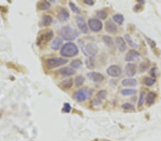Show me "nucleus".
<instances>
[{"mask_svg": "<svg viewBox=\"0 0 161 141\" xmlns=\"http://www.w3.org/2000/svg\"><path fill=\"white\" fill-rule=\"evenodd\" d=\"M79 53V49L78 46L72 42H68L64 44L60 50V54L62 56L67 58H72L78 55Z\"/></svg>", "mask_w": 161, "mask_h": 141, "instance_id": "nucleus-1", "label": "nucleus"}, {"mask_svg": "<svg viewBox=\"0 0 161 141\" xmlns=\"http://www.w3.org/2000/svg\"><path fill=\"white\" fill-rule=\"evenodd\" d=\"M60 34L64 40L73 41L79 37V32L76 29L70 27L65 26L60 30Z\"/></svg>", "mask_w": 161, "mask_h": 141, "instance_id": "nucleus-2", "label": "nucleus"}, {"mask_svg": "<svg viewBox=\"0 0 161 141\" xmlns=\"http://www.w3.org/2000/svg\"><path fill=\"white\" fill-rule=\"evenodd\" d=\"M82 50L86 56L89 58H93L98 52V47L93 42L88 43L85 45L82 46Z\"/></svg>", "mask_w": 161, "mask_h": 141, "instance_id": "nucleus-3", "label": "nucleus"}, {"mask_svg": "<svg viewBox=\"0 0 161 141\" xmlns=\"http://www.w3.org/2000/svg\"><path fill=\"white\" fill-rule=\"evenodd\" d=\"M67 62H68V61L67 59H65L51 58L47 59V61H46V64H47V66L49 68L52 69V68H55L57 67L66 64V63H67Z\"/></svg>", "mask_w": 161, "mask_h": 141, "instance_id": "nucleus-4", "label": "nucleus"}, {"mask_svg": "<svg viewBox=\"0 0 161 141\" xmlns=\"http://www.w3.org/2000/svg\"><path fill=\"white\" fill-rule=\"evenodd\" d=\"M92 94V91H90L89 89H86V88H83V89H80L75 93V97L76 101L79 102H83L87 98L90 97Z\"/></svg>", "mask_w": 161, "mask_h": 141, "instance_id": "nucleus-5", "label": "nucleus"}, {"mask_svg": "<svg viewBox=\"0 0 161 141\" xmlns=\"http://www.w3.org/2000/svg\"><path fill=\"white\" fill-rule=\"evenodd\" d=\"M88 26L90 29L94 32H100L103 27V23L98 19H90L88 20Z\"/></svg>", "mask_w": 161, "mask_h": 141, "instance_id": "nucleus-6", "label": "nucleus"}, {"mask_svg": "<svg viewBox=\"0 0 161 141\" xmlns=\"http://www.w3.org/2000/svg\"><path fill=\"white\" fill-rule=\"evenodd\" d=\"M53 36V32L52 30H48L39 37L38 40H37V45H42V44H47L50 41L52 40Z\"/></svg>", "mask_w": 161, "mask_h": 141, "instance_id": "nucleus-7", "label": "nucleus"}, {"mask_svg": "<svg viewBox=\"0 0 161 141\" xmlns=\"http://www.w3.org/2000/svg\"><path fill=\"white\" fill-rule=\"evenodd\" d=\"M107 73L110 76L115 78L120 76L121 73H122V70L121 68L118 65H112L107 70Z\"/></svg>", "mask_w": 161, "mask_h": 141, "instance_id": "nucleus-8", "label": "nucleus"}, {"mask_svg": "<svg viewBox=\"0 0 161 141\" xmlns=\"http://www.w3.org/2000/svg\"><path fill=\"white\" fill-rule=\"evenodd\" d=\"M76 22L79 29L81 31V32H83V34H87L88 32V25H87V23L85 22V19H84V17L81 16H77Z\"/></svg>", "mask_w": 161, "mask_h": 141, "instance_id": "nucleus-9", "label": "nucleus"}, {"mask_svg": "<svg viewBox=\"0 0 161 141\" xmlns=\"http://www.w3.org/2000/svg\"><path fill=\"white\" fill-rule=\"evenodd\" d=\"M140 57V54L139 52L134 50V49H131L128 52L125 56V61L128 62L134 61H137Z\"/></svg>", "mask_w": 161, "mask_h": 141, "instance_id": "nucleus-10", "label": "nucleus"}, {"mask_svg": "<svg viewBox=\"0 0 161 141\" xmlns=\"http://www.w3.org/2000/svg\"><path fill=\"white\" fill-rule=\"evenodd\" d=\"M88 77L91 81L96 82V83L103 81L105 79L104 76L98 72H90L88 73Z\"/></svg>", "mask_w": 161, "mask_h": 141, "instance_id": "nucleus-11", "label": "nucleus"}, {"mask_svg": "<svg viewBox=\"0 0 161 141\" xmlns=\"http://www.w3.org/2000/svg\"><path fill=\"white\" fill-rule=\"evenodd\" d=\"M136 72H137V66L135 63H129L125 66V73L128 76H134L136 74Z\"/></svg>", "mask_w": 161, "mask_h": 141, "instance_id": "nucleus-12", "label": "nucleus"}, {"mask_svg": "<svg viewBox=\"0 0 161 141\" xmlns=\"http://www.w3.org/2000/svg\"><path fill=\"white\" fill-rule=\"evenodd\" d=\"M115 44L117 48L121 52L125 51L127 49V45H126L125 41L122 37H117L115 39Z\"/></svg>", "mask_w": 161, "mask_h": 141, "instance_id": "nucleus-13", "label": "nucleus"}, {"mask_svg": "<svg viewBox=\"0 0 161 141\" xmlns=\"http://www.w3.org/2000/svg\"><path fill=\"white\" fill-rule=\"evenodd\" d=\"M105 29L107 32L110 33V34H115L118 31V27L112 21H107L105 24Z\"/></svg>", "mask_w": 161, "mask_h": 141, "instance_id": "nucleus-14", "label": "nucleus"}, {"mask_svg": "<svg viewBox=\"0 0 161 141\" xmlns=\"http://www.w3.org/2000/svg\"><path fill=\"white\" fill-rule=\"evenodd\" d=\"M59 74L64 76H72L75 73V70L70 67H63L58 70Z\"/></svg>", "mask_w": 161, "mask_h": 141, "instance_id": "nucleus-15", "label": "nucleus"}, {"mask_svg": "<svg viewBox=\"0 0 161 141\" xmlns=\"http://www.w3.org/2000/svg\"><path fill=\"white\" fill-rule=\"evenodd\" d=\"M57 17L60 19L61 22H66L70 18V14H69L68 11L67 9H64V8H62L60 9L58 11V15H57Z\"/></svg>", "mask_w": 161, "mask_h": 141, "instance_id": "nucleus-16", "label": "nucleus"}, {"mask_svg": "<svg viewBox=\"0 0 161 141\" xmlns=\"http://www.w3.org/2000/svg\"><path fill=\"white\" fill-rule=\"evenodd\" d=\"M62 42H63V40H62V38L57 37L52 41V44H51V49H53V50L57 51L61 47Z\"/></svg>", "mask_w": 161, "mask_h": 141, "instance_id": "nucleus-17", "label": "nucleus"}, {"mask_svg": "<svg viewBox=\"0 0 161 141\" xmlns=\"http://www.w3.org/2000/svg\"><path fill=\"white\" fill-rule=\"evenodd\" d=\"M137 84V80L135 78H125L122 81V85L125 87H135Z\"/></svg>", "mask_w": 161, "mask_h": 141, "instance_id": "nucleus-18", "label": "nucleus"}, {"mask_svg": "<svg viewBox=\"0 0 161 141\" xmlns=\"http://www.w3.org/2000/svg\"><path fill=\"white\" fill-rule=\"evenodd\" d=\"M156 93L155 92H150L146 97V103L147 106H152L155 101Z\"/></svg>", "mask_w": 161, "mask_h": 141, "instance_id": "nucleus-19", "label": "nucleus"}, {"mask_svg": "<svg viewBox=\"0 0 161 141\" xmlns=\"http://www.w3.org/2000/svg\"><path fill=\"white\" fill-rule=\"evenodd\" d=\"M52 22V18L50 15H44L42 16L41 20V25L43 27H47L50 26Z\"/></svg>", "mask_w": 161, "mask_h": 141, "instance_id": "nucleus-20", "label": "nucleus"}, {"mask_svg": "<svg viewBox=\"0 0 161 141\" xmlns=\"http://www.w3.org/2000/svg\"><path fill=\"white\" fill-rule=\"evenodd\" d=\"M113 21L116 23V24H119V25L123 24V23L125 21L124 16H123V15H122V14H115V15H113Z\"/></svg>", "mask_w": 161, "mask_h": 141, "instance_id": "nucleus-21", "label": "nucleus"}, {"mask_svg": "<svg viewBox=\"0 0 161 141\" xmlns=\"http://www.w3.org/2000/svg\"><path fill=\"white\" fill-rule=\"evenodd\" d=\"M103 40L104 42V43L108 46L110 48H112V47H114V42H113V39L111 38L109 36H103Z\"/></svg>", "mask_w": 161, "mask_h": 141, "instance_id": "nucleus-22", "label": "nucleus"}, {"mask_svg": "<svg viewBox=\"0 0 161 141\" xmlns=\"http://www.w3.org/2000/svg\"><path fill=\"white\" fill-rule=\"evenodd\" d=\"M82 65H83V62L80 59L73 60L70 63V66L73 69H78V68H80L82 66Z\"/></svg>", "mask_w": 161, "mask_h": 141, "instance_id": "nucleus-23", "label": "nucleus"}, {"mask_svg": "<svg viewBox=\"0 0 161 141\" xmlns=\"http://www.w3.org/2000/svg\"><path fill=\"white\" fill-rule=\"evenodd\" d=\"M125 39L127 43L130 45V47H131L132 48H137V47H138V45H137L135 42H133V40L130 35L125 34Z\"/></svg>", "mask_w": 161, "mask_h": 141, "instance_id": "nucleus-24", "label": "nucleus"}, {"mask_svg": "<svg viewBox=\"0 0 161 141\" xmlns=\"http://www.w3.org/2000/svg\"><path fill=\"white\" fill-rule=\"evenodd\" d=\"M137 93V91L135 89H129V88H126V89H123L121 91V94L123 96H132V95H135Z\"/></svg>", "mask_w": 161, "mask_h": 141, "instance_id": "nucleus-25", "label": "nucleus"}, {"mask_svg": "<svg viewBox=\"0 0 161 141\" xmlns=\"http://www.w3.org/2000/svg\"><path fill=\"white\" fill-rule=\"evenodd\" d=\"M72 85H73V80L72 78H69V79H66L62 81L61 86L64 88H70Z\"/></svg>", "mask_w": 161, "mask_h": 141, "instance_id": "nucleus-26", "label": "nucleus"}, {"mask_svg": "<svg viewBox=\"0 0 161 141\" xmlns=\"http://www.w3.org/2000/svg\"><path fill=\"white\" fill-rule=\"evenodd\" d=\"M50 6L51 4L50 2H48V1H44L39 4L38 8L39 10L45 11V10H47V9H48L50 7Z\"/></svg>", "mask_w": 161, "mask_h": 141, "instance_id": "nucleus-27", "label": "nucleus"}, {"mask_svg": "<svg viewBox=\"0 0 161 141\" xmlns=\"http://www.w3.org/2000/svg\"><path fill=\"white\" fill-rule=\"evenodd\" d=\"M84 82H85V78L83 76H78L75 79V86L79 88L83 84Z\"/></svg>", "mask_w": 161, "mask_h": 141, "instance_id": "nucleus-28", "label": "nucleus"}, {"mask_svg": "<svg viewBox=\"0 0 161 141\" xmlns=\"http://www.w3.org/2000/svg\"><path fill=\"white\" fill-rule=\"evenodd\" d=\"M155 78H151V77H146L144 79V83L147 86H152L155 84Z\"/></svg>", "mask_w": 161, "mask_h": 141, "instance_id": "nucleus-29", "label": "nucleus"}, {"mask_svg": "<svg viewBox=\"0 0 161 141\" xmlns=\"http://www.w3.org/2000/svg\"><path fill=\"white\" fill-rule=\"evenodd\" d=\"M145 99V93L144 91H142L140 94V97L138 99V101H137V106L138 107H141L142 106V105L144 104Z\"/></svg>", "mask_w": 161, "mask_h": 141, "instance_id": "nucleus-30", "label": "nucleus"}, {"mask_svg": "<svg viewBox=\"0 0 161 141\" xmlns=\"http://www.w3.org/2000/svg\"><path fill=\"white\" fill-rule=\"evenodd\" d=\"M97 16L99 19H105L108 17V12L105 10H100L97 12Z\"/></svg>", "mask_w": 161, "mask_h": 141, "instance_id": "nucleus-31", "label": "nucleus"}, {"mask_svg": "<svg viewBox=\"0 0 161 141\" xmlns=\"http://www.w3.org/2000/svg\"><path fill=\"white\" fill-rule=\"evenodd\" d=\"M107 96H108V92H107L105 90H101V91H100L98 93V94H97L98 99L100 100L105 99L107 98Z\"/></svg>", "mask_w": 161, "mask_h": 141, "instance_id": "nucleus-32", "label": "nucleus"}, {"mask_svg": "<svg viewBox=\"0 0 161 141\" xmlns=\"http://www.w3.org/2000/svg\"><path fill=\"white\" fill-rule=\"evenodd\" d=\"M69 6H70V9H71V10L73 11L74 13H75V14H80V10L79 9V8L78 7V6L75 5L73 2L70 1V2L69 3Z\"/></svg>", "mask_w": 161, "mask_h": 141, "instance_id": "nucleus-33", "label": "nucleus"}, {"mask_svg": "<svg viewBox=\"0 0 161 141\" xmlns=\"http://www.w3.org/2000/svg\"><path fill=\"white\" fill-rule=\"evenodd\" d=\"M122 109L125 110V111H132V110H135V107L133 104L129 103H124V104L122 105Z\"/></svg>", "mask_w": 161, "mask_h": 141, "instance_id": "nucleus-34", "label": "nucleus"}, {"mask_svg": "<svg viewBox=\"0 0 161 141\" xmlns=\"http://www.w3.org/2000/svg\"><path fill=\"white\" fill-rule=\"evenodd\" d=\"M149 67V62L148 61H143L140 65V72H144Z\"/></svg>", "mask_w": 161, "mask_h": 141, "instance_id": "nucleus-35", "label": "nucleus"}, {"mask_svg": "<svg viewBox=\"0 0 161 141\" xmlns=\"http://www.w3.org/2000/svg\"><path fill=\"white\" fill-rule=\"evenodd\" d=\"M93 58H90L86 60V66H88V68H93L95 67L94 61H93Z\"/></svg>", "mask_w": 161, "mask_h": 141, "instance_id": "nucleus-36", "label": "nucleus"}, {"mask_svg": "<svg viewBox=\"0 0 161 141\" xmlns=\"http://www.w3.org/2000/svg\"><path fill=\"white\" fill-rule=\"evenodd\" d=\"M62 111L65 113H70V111H71V106H70V103H64Z\"/></svg>", "mask_w": 161, "mask_h": 141, "instance_id": "nucleus-37", "label": "nucleus"}, {"mask_svg": "<svg viewBox=\"0 0 161 141\" xmlns=\"http://www.w3.org/2000/svg\"><path fill=\"white\" fill-rule=\"evenodd\" d=\"M145 39H146V40L147 41V43H148L149 45L150 46V47L152 49H154L155 48V47H156V44H155V42H154L153 40H152V39H149V38H147V37H145Z\"/></svg>", "mask_w": 161, "mask_h": 141, "instance_id": "nucleus-38", "label": "nucleus"}, {"mask_svg": "<svg viewBox=\"0 0 161 141\" xmlns=\"http://www.w3.org/2000/svg\"><path fill=\"white\" fill-rule=\"evenodd\" d=\"M84 3L86 4H88V5L92 6L94 4V0H84Z\"/></svg>", "mask_w": 161, "mask_h": 141, "instance_id": "nucleus-39", "label": "nucleus"}, {"mask_svg": "<svg viewBox=\"0 0 161 141\" xmlns=\"http://www.w3.org/2000/svg\"><path fill=\"white\" fill-rule=\"evenodd\" d=\"M155 70H156L155 68H152L150 70V74H151V76H152V78H155V76H156V75H155Z\"/></svg>", "mask_w": 161, "mask_h": 141, "instance_id": "nucleus-40", "label": "nucleus"}, {"mask_svg": "<svg viewBox=\"0 0 161 141\" xmlns=\"http://www.w3.org/2000/svg\"><path fill=\"white\" fill-rule=\"evenodd\" d=\"M137 1H138L141 5H142V4H145V0H137Z\"/></svg>", "mask_w": 161, "mask_h": 141, "instance_id": "nucleus-41", "label": "nucleus"}, {"mask_svg": "<svg viewBox=\"0 0 161 141\" xmlns=\"http://www.w3.org/2000/svg\"><path fill=\"white\" fill-rule=\"evenodd\" d=\"M50 1H55V0H50Z\"/></svg>", "mask_w": 161, "mask_h": 141, "instance_id": "nucleus-42", "label": "nucleus"}]
</instances>
